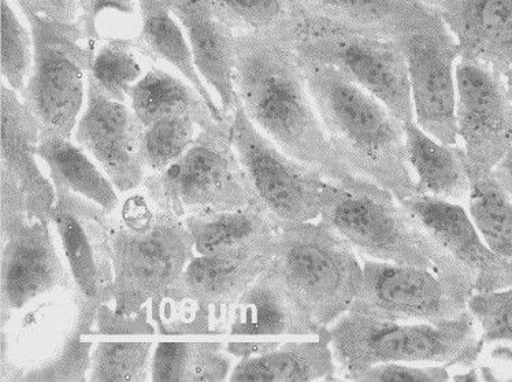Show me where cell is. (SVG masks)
<instances>
[{
	"instance_id": "33",
	"label": "cell",
	"mask_w": 512,
	"mask_h": 382,
	"mask_svg": "<svg viewBox=\"0 0 512 382\" xmlns=\"http://www.w3.org/2000/svg\"><path fill=\"white\" fill-rule=\"evenodd\" d=\"M133 50L132 39H107L89 70L99 88L117 102H126L129 88L142 74Z\"/></svg>"
},
{
	"instance_id": "43",
	"label": "cell",
	"mask_w": 512,
	"mask_h": 382,
	"mask_svg": "<svg viewBox=\"0 0 512 382\" xmlns=\"http://www.w3.org/2000/svg\"><path fill=\"white\" fill-rule=\"evenodd\" d=\"M418 2L425 3L426 5V0H418Z\"/></svg>"
},
{
	"instance_id": "28",
	"label": "cell",
	"mask_w": 512,
	"mask_h": 382,
	"mask_svg": "<svg viewBox=\"0 0 512 382\" xmlns=\"http://www.w3.org/2000/svg\"><path fill=\"white\" fill-rule=\"evenodd\" d=\"M36 154L47 163L55 191H69L84 196L102 206L109 214L117 210L120 199L114 184L69 139L59 136L40 137Z\"/></svg>"
},
{
	"instance_id": "23",
	"label": "cell",
	"mask_w": 512,
	"mask_h": 382,
	"mask_svg": "<svg viewBox=\"0 0 512 382\" xmlns=\"http://www.w3.org/2000/svg\"><path fill=\"white\" fill-rule=\"evenodd\" d=\"M459 46L503 74L512 66V0H443L436 9Z\"/></svg>"
},
{
	"instance_id": "34",
	"label": "cell",
	"mask_w": 512,
	"mask_h": 382,
	"mask_svg": "<svg viewBox=\"0 0 512 382\" xmlns=\"http://www.w3.org/2000/svg\"><path fill=\"white\" fill-rule=\"evenodd\" d=\"M196 122L187 116H169L144 128L143 158L146 168L162 172L183 157L195 142Z\"/></svg>"
},
{
	"instance_id": "31",
	"label": "cell",
	"mask_w": 512,
	"mask_h": 382,
	"mask_svg": "<svg viewBox=\"0 0 512 382\" xmlns=\"http://www.w3.org/2000/svg\"><path fill=\"white\" fill-rule=\"evenodd\" d=\"M467 211L488 247L512 262V198L492 173L471 183Z\"/></svg>"
},
{
	"instance_id": "8",
	"label": "cell",
	"mask_w": 512,
	"mask_h": 382,
	"mask_svg": "<svg viewBox=\"0 0 512 382\" xmlns=\"http://www.w3.org/2000/svg\"><path fill=\"white\" fill-rule=\"evenodd\" d=\"M31 24L33 65L22 100L42 136L70 139L84 103L85 79L95 61L94 42L79 21L62 22L21 9Z\"/></svg>"
},
{
	"instance_id": "16",
	"label": "cell",
	"mask_w": 512,
	"mask_h": 382,
	"mask_svg": "<svg viewBox=\"0 0 512 382\" xmlns=\"http://www.w3.org/2000/svg\"><path fill=\"white\" fill-rule=\"evenodd\" d=\"M276 237L277 232L262 233L236 246L192 258L166 299L211 311L225 330L230 307L273 261Z\"/></svg>"
},
{
	"instance_id": "29",
	"label": "cell",
	"mask_w": 512,
	"mask_h": 382,
	"mask_svg": "<svg viewBox=\"0 0 512 382\" xmlns=\"http://www.w3.org/2000/svg\"><path fill=\"white\" fill-rule=\"evenodd\" d=\"M129 98L137 118L146 126L169 116H187L200 129L215 122L210 107L194 87L163 70L152 69L129 88Z\"/></svg>"
},
{
	"instance_id": "24",
	"label": "cell",
	"mask_w": 512,
	"mask_h": 382,
	"mask_svg": "<svg viewBox=\"0 0 512 382\" xmlns=\"http://www.w3.org/2000/svg\"><path fill=\"white\" fill-rule=\"evenodd\" d=\"M169 6L187 32L196 69L220 96L222 114L233 116L239 106L233 81L236 33L214 17L206 0H174Z\"/></svg>"
},
{
	"instance_id": "25",
	"label": "cell",
	"mask_w": 512,
	"mask_h": 382,
	"mask_svg": "<svg viewBox=\"0 0 512 382\" xmlns=\"http://www.w3.org/2000/svg\"><path fill=\"white\" fill-rule=\"evenodd\" d=\"M404 131L408 163L417 176V195H430L467 205L471 178L465 148L437 142L415 121L406 122Z\"/></svg>"
},
{
	"instance_id": "18",
	"label": "cell",
	"mask_w": 512,
	"mask_h": 382,
	"mask_svg": "<svg viewBox=\"0 0 512 382\" xmlns=\"http://www.w3.org/2000/svg\"><path fill=\"white\" fill-rule=\"evenodd\" d=\"M50 221H32L2 237V303L0 318L17 313L47 295L73 291L69 266L51 235Z\"/></svg>"
},
{
	"instance_id": "39",
	"label": "cell",
	"mask_w": 512,
	"mask_h": 382,
	"mask_svg": "<svg viewBox=\"0 0 512 382\" xmlns=\"http://www.w3.org/2000/svg\"><path fill=\"white\" fill-rule=\"evenodd\" d=\"M21 9L35 11L42 16L62 22L76 21L80 0H16Z\"/></svg>"
},
{
	"instance_id": "9",
	"label": "cell",
	"mask_w": 512,
	"mask_h": 382,
	"mask_svg": "<svg viewBox=\"0 0 512 382\" xmlns=\"http://www.w3.org/2000/svg\"><path fill=\"white\" fill-rule=\"evenodd\" d=\"M233 147L252 207L277 231L321 217L336 184L317 169L289 157L259 132L240 102L233 121Z\"/></svg>"
},
{
	"instance_id": "42",
	"label": "cell",
	"mask_w": 512,
	"mask_h": 382,
	"mask_svg": "<svg viewBox=\"0 0 512 382\" xmlns=\"http://www.w3.org/2000/svg\"><path fill=\"white\" fill-rule=\"evenodd\" d=\"M443 0H426V5L433 7V9H437L441 5Z\"/></svg>"
},
{
	"instance_id": "20",
	"label": "cell",
	"mask_w": 512,
	"mask_h": 382,
	"mask_svg": "<svg viewBox=\"0 0 512 382\" xmlns=\"http://www.w3.org/2000/svg\"><path fill=\"white\" fill-rule=\"evenodd\" d=\"M399 203L444 250L476 274V292L512 288V262L488 247L463 205L430 195H414Z\"/></svg>"
},
{
	"instance_id": "17",
	"label": "cell",
	"mask_w": 512,
	"mask_h": 382,
	"mask_svg": "<svg viewBox=\"0 0 512 382\" xmlns=\"http://www.w3.org/2000/svg\"><path fill=\"white\" fill-rule=\"evenodd\" d=\"M55 195L51 222L61 240L74 288L89 302L111 303L113 218L84 196L69 191H55Z\"/></svg>"
},
{
	"instance_id": "12",
	"label": "cell",
	"mask_w": 512,
	"mask_h": 382,
	"mask_svg": "<svg viewBox=\"0 0 512 382\" xmlns=\"http://www.w3.org/2000/svg\"><path fill=\"white\" fill-rule=\"evenodd\" d=\"M361 259L362 289L350 310L371 317L439 324L465 313L476 292L421 267Z\"/></svg>"
},
{
	"instance_id": "2",
	"label": "cell",
	"mask_w": 512,
	"mask_h": 382,
	"mask_svg": "<svg viewBox=\"0 0 512 382\" xmlns=\"http://www.w3.org/2000/svg\"><path fill=\"white\" fill-rule=\"evenodd\" d=\"M299 62L319 120L339 157L398 202L417 195L404 122L335 66Z\"/></svg>"
},
{
	"instance_id": "11",
	"label": "cell",
	"mask_w": 512,
	"mask_h": 382,
	"mask_svg": "<svg viewBox=\"0 0 512 382\" xmlns=\"http://www.w3.org/2000/svg\"><path fill=\"white\" fill-rule=\"evenodd\" d=\"M2 168H0V231L2 237L32 221H50L55 188L36 163L39 122L13 88H0Z\"/></svg>"
},
{
	"instance_id": "26",
	"label": "cell",
	"mask_w": 512,
	"mask_h": 382,
	"mask_svg": "<svg viewBox=\"0 0 512 382\" xmlns=\"http://www.w3.org/2000/svg\"><path fill=\"white\" fill-rule=\"evenodd\" d=\"M330 335L319 339L289 341L266 352L240 359L233 367L232 382L340 381Z\"/></svg>"
},
{
	"instance_id": "15",
	"label": "cell",
	"mask_w": 512,
	"mask_h": 382,
	"mask_svg": "<svg viewBox=\"0 0 512 382\" xmlns=\"http://www.w3.org/2000/svg\"><path fill=\"white\" fill-rule=\"evenodd\" d=\"M400 43L406 55L414 121L437 142L458 144L455 68L460 53L454 35L439 13Z\"/></svg>"
},
{
	"instance_id": "30",
	"label": "cell",
	"mask_w": 512,
	"mask_h": 382,
	"mask_svg": "<svg viewBox=\"0 0 512 382\" xmlns=\"http://www.w3.org/2000/svg\"><path fill=\"white\" fill-rule=\"evenodd\" d=\"M189 235L194 240L196 254H213L236 246L251 237L267 232H278L265 215L258 210L243 209L200 213L183 218Z\"/></svg>"
},
{
	"instance_id": "21",
	"label": "cell",
	"mask_w": 512,
	"mask_h": 382,
	"mask_svg": "<svg viewBox=\"0 0 512 382\" xmlns=\"http://www.w3.org/2000/svg\"><path fill=\"white\" fill-rule=\"evenodd\" d=\"M89 381L146 382L158 343L150 309L133 315L118 314L113 303H103L96 314Z\"/></svg>"
},
{
	"instance_id": "1",
	"label": "cell",
	"mask_w": 512,
	"mask_h": 382,
	"mask_svg": "<svg viewBox=\"0 0 512 382\" xmlns=\"http://www.w3.org/2000/svg\"><path fill=\"white\" fill-rule=\"evenodd\" d=\"M300 27L236 35L233 81L240 105L259 132L326 180L355 195L395 199L356 173L330 144L300 66Z\"/></svg>"
},
{
	"instance_id": "35",
	"label": "cell",
	"mask_w": 512,
	"mask_h": 382,
	"mask_svg": "<svg viewBox=\"0 0 512 382\" xmlns=\"http://www.w3.org/2000/svg\"><path fill=\"white\" fill-rule=\"evenodd\" d=\"M33 65V37L2 0V76L14 91L24 94Z\"/></svg>"
},
{
	"instance_id": "6",
	"label": "cell",
	"mask_w": 512,
	"mask_h": 382,
	"mask_svg": "<svg viewBox=\"0 0 512 382\" xmlns=\"http://www.w3.org/2000/svg\"><path fill=\"white\" fill-rule=\"evenodd\" d=\"M269 267L324 328L351 309L362 289L361 257L322 220L278 231Z\"/></svg>"
},
{
	"instance_id": "38",
	"label": "cell",
	"mask_w": 512,
	"mask_h": 382,
	"mask_svg": "<svg viewBox=\"0 0 512 382\" xmlns=\"http://www.w3.org/2000/svg\"><path fill=\"white\" fill-rule=\"evenodd\" d=\"M79 24L91 42L99 39L98 18L103 11L114 10L122 14H133L135 0H80Z\"/></svg>"
},
{
	"instance_id": "40",
	"label": "cell",
	"mask_w": 512,
	"mask_h": 382,
	"mask_svg": "<svg viewBox=\"0 0 512 382\" xmlns=\"http://www.w3.org/2000/svg\"><path fill=\"white\" fill-rule=\"evenodd\" d=\"M492 174L496 178L497 183L502 185L504 191L512 198V148L507 152L506 157L497 163Z\"/></svg>"
},
{
	"instance_id": "13",
	"label": "cell",
	"mask_w": 512,
	"mask_h": 382,
	"mask_svg": "<svg viewBox=\"0 0 512 382\" xmlns=\"http://www.w3.org/2000/svg\"><path fill=\"white\" fill-rule=\"evenodd\" d=\"M456 122L471 183L488 176L512 148V100L503 74L473 58L456 62Z\"/></svg>"
},
{
	"instance_id": "10",
	"label": "cell",
	"mask_w": 512,
	"mask_h": 382,
	"mask_svg": "<svg viewBox=\"0 0 512 382\" xmlns=\"http://www.w3.org/2000/svg\"><path fill=\"white\" fill-rule=\"evenodd\" d=\"M299 59L335 66L403 121H414L406 55L400 40L339 31L302 22Z\"/></svg>"
},
{
	"instance_id": "7",
	"label": "cell",
	"mask_w": 512,
	"mask_h": 382,
	"mask_svg": "<svg viewBox=\"0 0 512 382\" xmlns=\"http://www.w3.org/2000/svg\"><path fill=\"white\" fill-rule=\"evenodd\" d=\"M233 121L235 114L200 129L183 157L162 172L144 178V191L155 209L185 218L252 207L246 177L233 147Z\"/></svg>"
},
{
	"instance_id": "44",
	"label": "cell",
	"mask_w": 512,
	"mask_h": 382,
	"mask_svg": "<svg viewBox=\"0 0 512 382\" xmlns=\"http://www.w3.org/2000/svg\"><path fill=\"white\" fill-rule=\"evenodd\" d=\"M165 2L172 3L174 0H165Z\"/></svg>"
},
{
	"instance_id": "3",
	"label": "cell",
	"mask_w": 512,
	"mask_h": 382,
	"mask_svg": "<svg viewBox=\"0 0 512 382\" xmlns=\"http://www.w3.org/2000/svg\"><path fill=\"white\" fill-rule=\"evenodd\" d=\"M341 380L382 363L471 367L482 352L480 328L469 309L455 320L398 322L348 310L329 326Z\"/></svg>"
},
{
	"instance_id": "27",
	"label": "cell",
	"mask_w": 512,
	"mask_h": 382,
	"mask_svg": "<svg viewBox=\"0 0 512 382\" xmlns=\"http://www.w3.org/2000/svg\"><path fill=\"white\" fill-rule=\"evenodd\" d=\"M142 29L132 39V46L152 61H166L188 79L210 107L215 121L224 120L220 107L215 105L209 89L198 74L191 46L180 25L172 17V9L165 0H139Z\"/></svg>"
},
{
	"instance_id": "5",
	"label": "cell",
	"mask_w": 512,
	"mask_h": 382,
	"mask_svg": "<svg viewBox=\"0 0 512 382\" xmlns=\"http://www.w3.org/2000/svg\"><path fill=\"white\" fill-rule=\"evenodd\" d=\"M319 220L343 236L359 257L421 267L476 291V274L444 250L396 199L355 195L335 185Z\"/></svg>"
},
{
	"instance_id": "32",
	"label": "cell",
	"mask_w": 512,
	"mask_h": 382,
	"mask_svg": "<svg viewBox=\"0 0 512 382\" xmlns=\"http://www.w3.org/2000/svg\"><path fill=\"white\" fill-rule=\"evenodd\" d=\"M211 13L236 35L302 25L292 0H206Z\"/></svg>"
},
{
	"instance_id": "22",
	"label": "cell",
	"mask_w": 512,
	"mask_h": 382,
	"mask_svg": "<svg viewBox=\"0 0 512 382\" xmlns=\"http://www.w3.org/2000/svg\"><path fill=\"white\" fill-rule=\"evenodd\" d=\"M302 22L402 40L421 31L439 11L418 0H292Z\"/></svg>"
},
{
	"instance_id": "19",
	"label": "cell",
	"mask_w": 512,
	"mask_h": 382,
	"mask_svg": "<svg viewBox=\"0 0 512 382\" xmlns=\"http://www.w3.org/2000/svg\"><path fill=\"white\" fill-rule=\"evenodd\" d=\"M87 110L77 128V143L100 163L120 192L143 185L144 125L125 103L109 98L87 76Z\"/></svg>"
},
{
	"instance_id": "4",
	"label": "cell",
	"mask_w": 512,
	"mask_h": 382,
	"mask_svg": "<svg viewBox=\"0 0 512 382\" xmlns=\"http://www.w3.org/2000/svg\"><path fill=\"white\" fill-rule=\"evenodd\" d=\"M114 281L111 303L118 314L157 311L195 257L183 218L150 210L143 198L126 203L122 220L111 224Z\"/></svg>"
},
{
	"instance_id": "41",
	"label": "cell",
	"mask_w": 512,
	"mask_h": 382,
	"mask_svg": "<svg viewBox=\"0 0 512 382\" xmlns=\"http://www.w3.org/2000/svg\"><path fill=\"white\" fill-rule=\"evenodd\" d=\"M504 80H506L508 95H510V99L512 100V66L504 73Z\"/></svg>"
},
{
	"instance_id": "37",
	"label": "cell",
	"mask_w": 512,
	"mask_h": 382,
	"mask_svg": "<svg viewBox=\"0 0 512 382\" xmlns=\"http://www.w3.org/2000/svg\"><path fill=\"white\" fill-rule=\"evenodd\" d=\"M358 382H448V367L443 365L414 366L407 363H382L365 370Z\"/></svg>"
},
{
	"instance_id": "14",
	"label": "cell",
	"mask_w": 512,
	"mask_h": 382,
	"mask_svg": "<svg viewBox=\"0 0 512 382\" xmlns=\"http://www.w3.org/2000/svg\"><path fill=\"white\" fill-rule=\"evenodd\" d=\"M330 335L288 291L270 267L240 296L225 317L226 350L248 358L276 350L289 341Z\"/></svg>"
},
{
	"instance_id": "36",
	"label": "cell",
	"mask_w": 512,
	"mask_h": 382,
	"mask_svg": "<svg viewBox=\"0 0 512 382\" xmlns=\"http://www.w3.org/2000/svg\"><path fill=\"white\" fill-rule=\"evenodd\" d=\"M467 309L480 328L482 348L493 343L512 344V288L474 292Z\"/></svg>"
}]
</instances>
